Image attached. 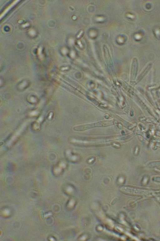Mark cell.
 <instances>
[{"instance_id":"cell-1","label":"cell","mask_w":160,"mask_h":241,"mask_svg":"<svg viewBox=\"0 0 160 241\" xmlns=\"http://www.w3.org/2000/svg\"><path fill=\"white\" fill-rule=\"evenodd\" d=\"M113 124V121L112 120H103L93 123L78 126L74 127V129L76 131H83L95 127L110 126Z\"/></svg>"}]
</instances>
